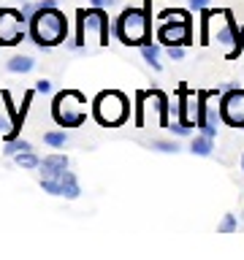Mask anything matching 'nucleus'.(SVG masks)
<instances>
[{
  "mask_svg": "<svg viewBox=\"0 0 244 260\" xmlns=\"http://www.w3.org/2000/svg\"><path fill=\"white\" fill-rule=\"evenodd\" d=\"M71 166V160H68V154H60V152H52V154H46V157H41V179H60L65 171H68Z\"/></svg>",
  "mask_w": 244,
  "mask_h": 260,
  "instance_id": "obj_11",
  "label": "nucleus"
},
{
  "mask_svg": "<svg viewBox=\"0 0 244 260\" xmlns=\"http://www.w3.org/2000/svg\"><path fill=\"white\" fill-rule=\"evenodd\" d=\"M52 119L57 127H81L87 119V98L79 89H60L52 101Z\"/></svg>",
  "mask_w": 244,
  "mask_h": 260,
  "instance_id": "obj_5",
  "label": "nucleus"
},
{
  "mask_svg": "<svg viewBox=\"0 0 244 260\" xmlns=\"http://www.w3.org/2000/svg\"><path fill=\"white\" fill-rule=\"evenodd\" d=\"M76 16L84 24V38H87V49L89 44L95 46H109V38H111V24H109V8H98V6H89V8H79Z\"/></svg>",
  "mask_w": 244,
  "mask_h": 260,
  "instance_id": "obj_7",
  "label": "nucleus"
},
{
  "mask_svg": "<svg viewBox=\"0 0 244 260\" xmlns=\"http://www.w3.org/2000/svg\"><path fill=\"white\" fill-rule=\"evenodd\" d=\"M33 68H36V60H33L30 54H16V57H11V60L6 62L8 73H30Z\"/></svg>",
  "mask_w": 244,
  "mask_h": 260,
  "instance_id": "obj_15",
  "label": "nucleus"
},
{
  "mask_svg": "<svg viewBox=\"0 0 244 260\" xmlns=\"http://www.w3.org/2000/svg\"><path fill=\"white\" fill-rule=\"evenodd\" d=\"M24 38H30L27 14L19 11V8L0 6V46H16Z\"/></svg>",
  "mask_w": 244,
  "mask_h": 260,
  "instance_id": "obj_8",
  "label": "nucleus"
},
{
  "mask_svg": "<svg viewBox=\"0 0 244 260\" xmlns=\"http://www.w3.org/2000/svg\"><path fill=\"white\" fill-rule=\"evenodd\" d=\"M71 141V136L65 133V127L63 130H49V133H44V144L46 146H52V149H65Z\"/></svg>",
  "mask_w": 244,
  "mask_h": 260,
  "instance_id": "obj_17",
  "label": "nucleus"
},
{
  "mask_svg": "<svg viewBox=\"0 0 244 260\" xmlns=\"http://www.w3.org/2000/svg\"><path fill=\"white\" fill-rule=\"evenodd\" d=\"M30 149H33L30 141H24V138H11V141H6V146H3V154L6 157H14V154L30 152Z\"/></svg>",
  "mask_w": 244,
  "mask_h": 260,
  "instance_id": "obj_18",
  "label": "nucleus"
},
{
  "mask_svg": "<svg viewBox=\"0 0 244 260\" xmlns=\"http://www.w3.org/2000/svg\"><path fill=\"white\" fill-rule=\"evenodd\" d=\"M111 36L122 46L141 49L146 41H152V0H144V6H128L111 22Z\"/></svg>",
  "mask_w": 244,
  "mask_h": 260,
  "instance_id": "obj_1",
  "label": "nucleus"
},
{
  "mask_svg": "<svg viewBox=\"0 0 244 260\" xmlns=\"http://www.w3.org/2000/svg\"><path fill=\"white\" fill-rule=\"evenodd\" d=\"M163 44H158V41H146V44L138 49V52H141V57H144V62L146 65H152V71H163V62H160V52H163Z\"/></svg>",
  "mask_w": 244,
  "mask_h": 260,
  "instance_id": "obj_12",
  "label": "nucleus"
},
{
  "mask_svg": "<svg viewBox=\"0 0 244 260\" xmlns=\"http://www.w3.org/2000/svg\"><path fill=\"white\" fill-rule=\"evenodd\" d=\"M166 130H171V133L179 136V138H187V136L193 133V125H185L182 119H176V117H174V119H171V125H168Z\"/></svg>",
  "mask_w": 244,
  "mask_h": 260,
  "instance_id": "obj_22",
  "label": "nucleus"
},
{
  "mask_svg": "<svg viewBox=\"0 0 244 260\" xmlns=\"http://www.w3.org/2000/svg\"><path fill=\"white\" fill-rule=\"evenodd\" d=\"M236 231H239V219H236V214H225L223 219H220L217 233H236Z\"/></svg>",
  "mask_w": 244,
  "mask_h": 260,
  "instance_id": "obj_20",
  "label": "nucleus"
},
{
  "mask_svg": "<svg viewBox=\"0 0 244 260\" xmlns=\"http://www.w3.org/2000/svg\"><path fill=\"white\" fill-rule=\"evenodd\" d=\"M190 8H195V11H203V8H209L211 6V0H185Z\"/></svg>",
  "mask_w": 244,
  "mask_h": 260,
  "instance_id": "obj_26",
  "label": "nucleus"
},
{
  "mask_svg": "<svg viewBox=\"0 0 244 260\" xmlns=\"http://www.w3.org/2000/svg\"><path fill=\"white\" fill-rule=\"evenodd\" d=\"M41 190L49 192V195H57V198H63V182H60V179H41Z\"/></svg>",
  "mask_w": 244,
  "mask_h": 260,
  "instance_id": "obj_21",
  "label": "nucleus"
},
{
  "mask_svg": "<svg viewBox=\"0 0 244 260\" xmlns=\"http://www.w3.org/2000/svg\"><path fill=\"white\" fill-rule=\"evenodd\" d=\"M27 32L30 41L38 49H54L68 41L71 36V22L57 6H44L30 14L27 19Z\"/></svg>",
  "mask_w": 244,
  "mask_h": 260,
  "instance_id": "obj_2",
  "label": "nucleus"
},
{
  "mask_svg": "<svg viewBox=\"0 0 244 260\" xmlns=\"http://www.w3.org/2000/svg\"><path fill=\"white\" fill-rule=\"evenodd\" d=\"M185 49H187V46H166V54H168V60L179 62V60L185 57Z\"/></svg>",
  "mask_w": 244,
  "mask_h": 260,
  "instance_id": "obj_24",
  "label": "nucleus"
},
{
  "mask_svg": "<svg viewBox=\"0 0 244 260\" xmlns=\"http://www.w3.org/2000/svg\"><path fill=\"white\" fill-rule=\"evenodd\" d=\"M14 162H16V166H19L22 171H38L41 168V157H38V154L36 152H19V154H14Z\"/></svg>",
  "mask_w": 244,
  "mask_h": 260,
  "instance_id": "obj_16",
  "label": "nucleus"
},
{
  "mask_svg": "<svg viewBox=\"0 0 244 260\" xmlns=\"http://www.w3.org/2000/svg\"><path fill=\"white\" fill-rule=\"evenodd\" d=\"M241 52H244V24H241V30H236V41H233V49L228 52V57H231V60H236Z\"/></svg>",
  "mask_w": 244,
  "mask_h": 260,
  "instance_id": "obj_23",
  "label": "nucleus"
},
{
  "mask_svg": "<svg viewBox=\"0 0 244 260\" xmlns=\"http://www.w3.org/2000/svg\"><path fill=\"white\" fill-rule=\"evenodd\" d=\"M190 152L195 154V157H211V152H215V138L198 133L190 141Z\"/></svg>",
  "mask_w": 244,
  "mask_h": 260,
  "instance_id": "obj_13",
  "label": "nucleus"
},
{
  "mask_svg": "<svg viewBox=\"0 0 244 260\" xmlns=\"http://www.w3.org/2000/svg\"><path fill=\"white\" fill-rule=\"evenodd\" d=\"M241 171H244V154H241Z\"/></svg>",
  "mask_w": 244,
  "mask_h": 260,
  "instance_id": "obj_28",
  "label": "nucleus"
},
{
  "mask_svg": "<svg viewBox=\"0 0 244 260\" xmlns=\"http://www.w3.org/2000/svg\"><path fill=\"white\" fill-rule=\"evenodd\" d=\"M160 24L155 30V41L163 46H190L193 44V19L182 8L160 11Z\"/></svg>",
  "mask_w": 244,
  "mask_h": 260,
  "instance_id": "obj_3",
  "label": "nucleus"
},
{
  "mask_svg": "<svg viewBox=\"0 0 244 260\" xmlns=\"http://www.w3.org/2000/svg\"><path fill=\"white\" fill-rule=\"evenodd\" d=\"M158 114V125L168 127L171 125V101L163 89H141L136 95V127L146 125V114Z\"/></svg>",
  "mask_w": 244,
  "mask_h": 260,
  "instance_id": "obj_6",
  "label": "nucleus"
},
{
  "mask_svg": "<svg viewBox=\"0 0 244 260\" xmlns=\"http://www.w3.org/2000/svg\"><path fill=\"white\" fill-rule=\"evenodd\" d=\"M60 182H63V198H68V201H76L79 195H81V187H79V179L73 171H65V174L60 176Z\"/></svg>",
  "mask_w": 244,
  "mask_h": 260,
  "instance_id": "obj_14",
  "label": "nucleus"
},
{
  "mask_svg": "<svg viewBox=\"0 0 244 260\" xmlns=\"http://www.w3.org/2000/svg\"><path fill=\"white\" fill-rule=\"evenodd\" d=\"M87 6H98V8H111V6H117V0H87Z\"/></svg>",
  "mask_w": 244,
  "mask_h": 260,
  "instance_id": "obj_27",
  "label": "nucleus"
},
{
  "mask_svg": "<svg viewBox=\"0 0 244 260\" xmlns=\"http://www.w3.org/2000/svg\"><path fill=\"white\" fill-rule=\"evenodd\" d=\"M19 106H14L8 89H0V136L3 141H11V138H19Z\"/></svg>",
  "mask_w": 244,
  "mask_h": 260,
  "instance_id": "obj_10",
  "label": "nucleus"
},
{
  "mask_svg": "<svg viewBox=\"0 0 244 260\" xmlns=\"http://www.w3.org/2000/svg\"><path fill=\"white\" fill-rule=\"evenodd\" d=\"M220 117H223L225 125L244 130V89L239 87L223 89V95H220Z\"/></svg>",
  "mask_w": 244,
  "mask_h": 260,
  "instance_id": "obj_9",
  "label": "nucleus"
},
{
  "mask_svg": "<svg viewBox=\"0 0 244 260\" xmlns=\"http://www.w3.org/2000/svg\"><path fill=\"white\" fill-rule=\"evenodd\" d=\"M22 3H24V0H22Z\"/></svg>",
  "mask_w": 244,
  "mask_h": 260,
  "instance_id": "obj_30",
  "label": "nucleus"
},
{
  "mask_svg": "<svg viewBox=\"0 0 244 260\" xmlns=\"http://www.w3.org/2000/svg\"><path fill=\"white\" fill-rule=\"evenodd\" d=\"M33 87H36L38 95H49V92H52V81H49V79H38Z\"/></svg>",
  "mask_w": 244,
  "mask_h": 260,
  "instance_id": "obj_25",
  "label": "nucleus"
},
{
  "mask_svg": "<svg viewBox=\"0 0 244 260\" xmlns=\"http://www.w3.org/2000/svg\"><path fill=\"white\" fill-rule=\"evenodd\" d=\"M241 217H244V211H241Z\"/></svg>",
  "mask_w": 244,
  "mask_h": 260,
  "instance_id": "obj_29",
  "label": "nucleus"
},
{
  "mask_svg": "<svg viewBox=\"0 0 244 260\" xmlns=\"http://www.w3.org/2000/svg\"><path fill=\"white\" fill-rule=\"evenodd\" d=\"M149 149L163 152V154H176L179 152V144L176 141H163V138H155V141H149Z\"/></svg>",
  "mask_w": 244,
  "mask_h": 260,
  "instance_id": "obj_19",
  "label": "nucleus"
},
{
  "mask_svg": "<svg viewBox=\"0 0 244 260\" xmlns=\"http://www.w3.org/2000/svg\"><path fill=\"white\" fill-rule=\"evenodd\" d=\"M93 117L103 127H119L130 117V98L119 89H103L93 101Z\"/></svg>",
  "mask_w": 244,
  "mask_h": 260,
  "instance_id": "obj_4",
  "label": "nucleus"
}]
</instances>
